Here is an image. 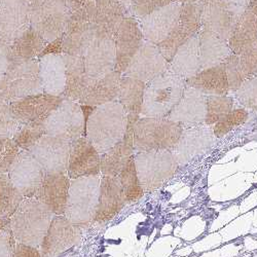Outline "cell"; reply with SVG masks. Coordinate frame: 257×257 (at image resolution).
<instances>
[{
  "label": "cell",
  "mask_w": 257,
  "mask_h": 257,
  "mask_svg": "<svg viewBox=\"0 0 257 257\" xmlns=\"http://www.w3.org/2000/svg\"><path fill=\"white\" fill-rule=\"evenodd\" d=\"M127 114L118 101L97 106L85 125V137L103 155L117 144L124 136Z\"/></svg>",
  "instance_id": "6da1fadb"
},
{
  "label": "cell",
  "mask_w": 257,
  "mask_h": 257,
  "mask_svg": "<svg viewBox=\"0 0 257 257\" xmlns=\"http://www.w3.org/2000/svg\"><path fill=\"white\" fill-rule=\"evenodd\" d=\"M55 214L35 198H26L11 217L18 243L40 248Z\"/></svg>",
  "instance_id": "7a4b0ae2"
},
{
  "label": "cell",
  "mask_w": 257,
  "mask_h": 257,
  "mask_svg": "<svg viewBox=\"0 0 257 257\" xmlns=\"http://www.w3.org/2000/svg\"><path fill=\"white\" fill-rule=\"evenodd\" d=\"M185 79L167 71L146 83L141 114L145 117H167L180 101Z\"/></svg>",
  "instance_id": "3957f363"
},
{
  "label": "cell",
  "mask_w": 257,
  "mask_h": 257,
  "mask_svg": "<svg viewBox=\"0 0 257 257\" xmlns=\"http://www.w3.org/2000/svg\"><path fill=\"white\" fill-rule=\"evenodd\" d=\"M183 132L180 123L167 117H143L134 125L133 144L138 153L170 151L179 141Z\"/></svg>",
  "instance_id": "277c9868"
},
{
  "label": "cell",
  "mask_w": 257,
  "mask_h": 257,
  "mask_svg": "<svg viewBox=\"0 0 257 257\" xmlns=\"http://www.w3.org/2000/svg\"><path fill=\"white\" fill-rule=\"evenodd\" d=\"M40 93H44V90L37 59L23 63H12L0 79V100L6 103L11 104Z\"/></svg>",
  "instance_id": "5b68a950"
},
{
  "label": "cell",
  "mask_w": 257,
  "mask_h": 257,
  "mask_svg": "<svg viewBox=\"0 0 257 257\" xmlns=\"http://www.w3.org/2000/svg\"><path fill=\"white\" fill-rule=\"evenodd\" d=\"M99 176L80 177L70 183L64 215L73 224L85 225L94 220L100 194Z\"/></svg>",
  "instance_id": "8992f818"
},
{
  "label": "cell",
  "mask_w": 257,
  "mask_h": 257,
  "mask_svg": "<svg viewBox=\"0 0 257 257\" xmlns=\"http://www.w3.org/2000/svg\"><path fill=\"white\" fill-rule=\"evenodd\" d=\"M28 5L31 27L49 42L65 32L71 14L62 0H31Z\"/></svg>",
  "instance_id": "52a82bcc"
},
{
  "label": "cell",
  "mask_w": 257,
  "mask_h": 257,
  "mask_svg": "<svg viewBox=\"0 0 257 257\" xmlns=\"http://www.w3.org/2000/svg\"><path fill=\"white\" fill-rule=\"evenodd\" d=\"M134 158L137 174L144 191L159 188L175 174L178 168V162L170 151L138 153Z\"/></svg>",
  "instance_id": "ba28073f"
},
{
  "label": "cell",
  "mask_w": 257,
  "mask_h": 257,
  "mask_svg": "<svg viewBox=\"0 0 257 257\" xmlns=\"http://www.w3.org/2000/svg\"><path fill=\"white\" fill-rule=\"evenodd\" d=\"M96 36L95 3L70 15L61 36L62 54L82 56Z\"/></svg>",
  "instance_id": "9c48e42d"
},
{
  "label": "cell",
  "mask_w": 257,
  "mask_h": 257,
  "mask_svg": "<svg viewBox=\"0 0 257 257\" xmlns=\"http://www.w3.org/2000/svg\"><path fill=\"white\" fill-rule=\"evenodd\" d=\"M87 119L81 105L75 101L63 98L57 108L45 122L46 135L68 140L70 142L85 137Z\"/></svg>",
  "instance_id": "30bf717a"
},
{
  "label": "cell",
  "mask_w": 257,
  "mask_h": 257,
  "mask_svg": "<svg viewBox=\"0 0 257 257\" xmlns=\"http://www.w3.org/2000/svg\"><path fill=\"white\" fill-rule=\"evenodd\" d=\"M202 29V7L199 2L182 4L176 26L168 37L158 45L164 58L170 62L177 50Z\"/></svg>",
  "instance_id": "8fae6325"
},
{
  "label": "cell",
  "mask_w": 257,
  "mask_h": 257,
  "mask_svg": "<svg viewBox=\"0 0 257 257\" xmlns=\"http://www.w3.org/2000/svg\"><path fill=\"white\" fill-rule=\"evenodd\" d=\"M71 142L49 135L42 136L29 153L44 168L46 173L67 174Z\"/></svg>",
  "instance_id": "7c38bea8"
},
{
  "label": "cell",
  "mask_w": 257,
  "mask_h": 257,
  "mask_svg": "<svg viewBox=\"0 0 257 257\" xmlns=\"http://www.w3.org/2000/svg\"><path fill=\"white\" fill-rule=\"evenodd\" d=\"M63 98L47 93L32 95L10 104L19 124L45 125L47 118L57 108Z\"/></svg>",
  "instance_id": "4fadbf2b"
},
{
  "label": "cell",
  "mask_w": 257,
  "mask_h": 257,
  "mask_svg": "<svg viewBox=\"0 0 257 257\" xmlns=\"http://www.w3.org/2000/svg\"><path fill=\"white\" fill-rule=\"evenodd\" d=\"M85 71L91 80L115 71L116 53L114 37L96 34L83 54Z\"/></svg>",
  "instance_id": "5bb4252c"
},
{
  "label": "cell",
  "mask_w": 257,
  "mask_h": 257,
  "mask_svg": "<svg viewBox=\"0 0 257 257\" xmlns=\"http://www.w3.org/2000/svg\"><path fill=\"white\" fill-rule=\"evenodd\" d=\"M167 71H169V62L164 58L158 46L144 40L123 73L124 76L147 83Z\"/></svg>",
  "instance_id": "9a60e30c"
},
{
  "label": "cell",
  "mask_w": 257,
  "mask_h": 257,
  "mask_svg": "<svg viewBox=\"0 0 257 257\" xmlns=\"http://www.w3.org/2000/svg\"><path fill=\"white\" fill-rule=\"evenodd\" d=\"M45 170L28 152L21 151L9 176L24 198H34L45 177Z\"/></svg>",
  "instance_id": "2e32d148"
},
{
  "label": "cell",
  "mask_w": 257,
  "mask_h": 257,
  "mask_svg": "<svg viewBox=\"0 0 257 257\" xmlns=\"http://www.w3.org/2000/svg\"><path fill=\"white\" fill-rule=\"evenodd\" d=\"M30 27L28 3L25 0H5L0 9V41L11 46Z\"/></svg>",
  "instance_id": "e0dca14e"
},
{
  "label": "cell",
  "mask_w": 257,
  "mask_h": 257,
  "mask_svg": "<svg viewBox=\"0 0 257 257\" xmlns=\"http://www.w3.org/2000/svg\"><path fill=\"white\" fill-rule=\"evenodd\" d=\"M80 240L78 226L65 215H55L40 245L42 257H56Z\"/></svg>",
  "instance_id": "ac0fdd59"
},
{
  "label": "cell",
  "mask_w": 257,
  "mask_h": 257,
  "mask_svg": "<svg viewBox=\"0 0 257 257\" xmlns=\"http://www.w3.org/2000/svg\"><path fill=\"white\" fill-rule=\"evenodd\" d=\"M114 40L115 71L123 73L145 40L138 21L133 17H125L114 36Z\"/></svg>",
  "instance_id": "d6986e66"
},
{
  "label": "cell",
  "mask_w": 257,
  "mask_h": 257,
  "mask_svg": "<svg viewBox=\"0 0 257 257\" xmlns=\"http://www.w3.org/2000/svg\"><path fill=\"white\" fill-rule=\"evenodd\" d=\"M101 173V155L87 137L71 142L67 175L71 179L98 176Z\"/></svg>",
  "instance_id": "ffe728a7"
},
{
  "label": "cell",
  "mask_w": 257,
  "mask_h": 257,
  "mask_svg": "<svg viewBox=\"0 0 257 257\" xmlns=\"http://www.w3.org/2000/svg\"><path fill=\"white\" fill-rule=\"evenodd\" d=\"M181 8L182 4L174 2L140 20L144 39L157 46L161 44L176 26Z\"/></svg>",
  "instance_id": "44dd1931"
},
{
  "label": "cell",
  "mask_w": 257,
  "mask_h": 257,
  "mask_svg": "<svg viewBox=\"0 0 257 257\" xmlns=\"http://www.w3.org/2000/svg\"><path fill=\"white\" fill-rule=\"evenodd\" d=\"M138 119L139 115L127 114L126 131L123 138L109 151L101 155V173L103 176L117 177L126 162L134 156L133 132Z\"/></svg>",
  "instance_id": "7402d4cb"
},
{
  "label": "cell",
  "mask_w": 257,
  "mask_h": 257,
  "mask_svg": "<svg viewBox=\"0 0 257 257\" xmlns=\"http://www.w3.org/2000/svg\"><path fill=\"white\" fill-rule=\"evenodd\" d=\"M212 128L205 125H194L183 130L181 137L174 146L173 155L178 164H185L203 155L214 143Z\"/></svg>",
  "instance_id": "603a6c76"
},
{
  "label": "cell",
  "mask_w": 257,
  "mask_h": 257,
  "mask_svg": "<svg viewBox=\"0 0 257 257\" xmlns=\"http://www.w3.org/2000/svg\"><path fill=\"white\" fill-rule=\"evenodd\" d=\"M70 183L66 174L46 173L34 198L49 208L55 215H64Z\"/></svg>",
  "instance_id": "cb8c5ba5"
},
{
  "label": "cell",
  "mask_w": 257,
  "mask_h": 257,
  "mask_svg": "<svg viewBox=\"0 0 257 257\" xmlns=\"http://www.w3.org/2000/svg\"><path fill=\"white\" fill-rule=\"evenodd\" d=\"M38 62L44 93L62 97L66 87V55L47 54L41 56Z\"/></svg>",
  "instance_id": "d4e9b609"
},
{
  "label": "cell",
  "mask_w": 257,
  "mask_h": 257,
  "mask_svg": "<svg viewBox=\"0 0 257 257\" xmlns=\"http://www.w3.org/2000/svg\"><path fill=\"white\" fill-rule=\"evenodd\" d=\"M206 96L198 90L186 85L183 95L167 116L168 119L181 125H194L205 122Z\"/></svg>",
  "instance_id": "484cf974"
},
{
  "label": "cell",
  "mask_w": 257,
  "mask_h": 257,
  "mask_svg": "<svg viewBox=\"0 0 257 257\" xmlns=\"http://www.w3.org/2000/svg\"><path fill=\"white\" fill-rule=\"evenodd\" d=\"M125 203L118 178L103 176L100 181L99 203L94 220L100 223L111 220L122 210Z\"/></svg>",
  "instance_id": "4316f807"
},
{
  "label": "cell",
  "mask_w": 257,
  "mask_h": 257,
  "mask_svg": "<svg viewBox=\"0 0 257 257\" xmlns=\"http://www.w3.org/2000/svg\"><path fill=\"white\" fill-rule=\"evenodd\" d=\"M202 7V28L218 34L228 40L237 22L224 0H198Z\"/></svg>",
  "instance_id": "83f0119b"
},
{
  "label": "cell",
  "mask_w": 257,
  "mask_h": 257,
  "mask_svg": "<svg viewBox=\"0 0 257 257\" xmlns=\"http://www.w3.org/2000/svg\"><path fill=\"white\" fill-rule=\"evenodd\" d=\"M202 70L199 33L182 45L169 62V71L183 79L195 76Z\"/></svg>",
  "instance_id": "f1b7e54d"
},
{
  "label": "cell",
  "mask_w": 257,
  "mask_h": 257,
  "mask_svg": "<svg viewBox=\"0 0 257 257\" xmlns=\"http://www.w3.org/2000/svg\"><path fill=\"white\" fill-rule=\"evenodd\" d=\"M121 73L113 71L99 79L91 80L87 90L78 101L80 105L97 107L117 100Z\"/></svg>",
  "instance_id": "f546056e"
},
{
  "label": "cell",
  "mask_w": 257,
  "mask_h": 257,
  "mask_svg": "<svg viewBox=\"0 0 257 257\" xmlns=\"http://www.w3.org/2000/svg\"><path fill=\"white\" fill-rule=\"evenodd\" d=\"M125 17L126 11L119 0H95L96 34L114 37Z\"/></svg>",
  "instance_id": "4dcf8cb0"
},
{
  "label": "cell",
  "mask_w": 257,
  "mask_h": 257,
  "mask_svg": "<svg viewBox=\"0 0 257 257\" xmlns=\"http://www.w3.org/2000/svg\"><path fill=\"white\" fill-rule=\"evenodd\" d=\"M185 83L208 96H225L229 92L224 63L201 70L195 76L186 79Z\"/></svg>",
  "instance_id": "1f68e13d"
},
{
  "label": "cell",
  "mask_w": 257,
  "mask_h": 257,
  "mask_svg": "<svg viewBox=\"0 0 257 257\" xmlns=\"http://www.w3.org/2000/svg\"><path fill=\"white\" fill-rule=\"evenodd\" d=\"M202 70L217 66L231 54L227 40L210 30L202 28L199 32Z\"/></svg>",
  "instance_id": "d6a6232c"
},
{
  "label": "cell",
  "mask_w": 257,
  "mask_h": 257,
  "mask_svg": "<svg viewBox=\"0 0 257 257\" xmlns=\"http://www.w3.org/2000/svg\"><path fill=\"white\" fill-rule=\"evenodd\" d=\"M50 42L42 37L35 29L30 27L22 36L10 46L12 63H23L41 56Z\"/></svg>",
  "instance_id": "836d02e7"
},
{
  "label": "cell",
  "mask_w": 257,
  "mask_h": 257,
  "mask_svg": "<svg viewBox=\"0 0 257 257\" xmlns=\"http://www.w3.org/2000/svg\"><path fill=\"white\" fill-rule=\"evenodd\" d=\"M66 87L62 98L79 101L87 90L91 79L85 71L82 56L66 55Z\"/></svg>",
  "instance_id": "e575fe53"
},
{
  "label": "cell",
  "mask_w": 257,
  "mask_h": 257,
  "mask_svg": "<svg viewBox=\"0 0 257 257\" xmlns=\"http://www.w3.org/2000/svg\"><path fill=\"white\" fill-rule=\"evenodd\" d=\"M257 40V19L246 11L235 22L228 37V46L232 54L240 55Z\"/></svg>",
  "instance_id": "d590c367"
},
{
  "label": "cell",
  "mask_w": 257,
  "mask_h": 257,
  "mask_svg": "<svg viewBox=\"0 0 257 257\" xmlns=\"http://www.w3.org/2000/svg\"><path fill=\"white\" fill-rule=\"evenodd\" d=\"M146 83L136 78L121 76L117 101L122 105L126 114H141Z\"/></svg>",
  "instance_id": "8d00e7d4"
},
{
  "label": "cell",
  "mask_w": 257,
  "mask_h": 257,
  "mask_svg": "<svg viewBox=\"0 0 257 257\" xmlns=\"http://www.w3.org/2000/svg\"><path fill=\"white\" fill-rule=\"evenodd\" d=\"M23 200L8 173H0V218H11Z\"/></svg>",
  "instance_id": "74e56055"
},
{
  "label": "cell",
  "mask_w": 257,
  "mask_h": 257,
  "mask_svg": "<svg viewBox=\"0 0 257 257\" xmlns=\"http://www.w3.org/2000/svg\"><path fill=\"white\" fill-rule=\"evenodd\" d=\"M117 178L123 190L126 203L138 202L143 197L144 190L137 174L134 156L126 162Z\"/></svg>",
  "instance_id": "f35d334b"
},
{
  "label": "cell",
  "mask_w": 257,
  "mask_h": 257,
  "mask_svg": "<svg viewBox=\"0 0 257 257\" xmlns=\"http://www.w3.org/2000/svg\"><path fill=\"white\" fill-rule=\"evenodd\" d=\"M233 108V100L228 96L206 97V117L205 123L213 125L229 113Z\"/></svg>",
  "instance_id": "ab89813d"
},
{
  "label": "cell",
  "mask_w": 257,
  "mask_h": 257,
  "mask_svg": "<svg viewBox=\"0 0 257 257\" xmlns=\"http://www.w3.org/2000/svg\"><path fill=\"white\" fill-rule=\"evenodd\" d=\"M46 135L45 125H30L19 124L13 139L18 144L21 151H29V149L42 137Z\"/></svg>",
  "instance_id": "60d3db41"
},
{
  "label": "cell",
  "mask_w": 257,
  "mask_h": 257,
  "mask_svg": "<svg viewBox=\"0 0 257 257\" xmlns=\"http://www.w3.org/2000/svg\"><path fill=\"white\" fill-rule=\"evenodd\" d=\"M224 65L228 82V90L230 92H237L241 85L245 82V80L248 79L243 69L239 55L231 53L229 57L224 61Z\"/></svg>",
  "instance_id": "b9f144b4"
},
{
  "label": "cell",
  "mask_w": 257,
  "mask_h": 257,
  "mask_svg": "<svg viewBox=\"0 0 257 257\" xmlns=\"http://www.w3.org/2000/svg\"><path fill=\"white\" fill-rule=\"evenodd\" d=\"M174 2L176 0H133L125 10L128 17L142 20Z\"/></svg>",
  "instance_id": "7bdbcfd3"
},
{
  "label": "cell",
  "mask_w": 257,
  "mask_h": 257,
  "mask_svg": "<svg viewBox=\"0 0 257 257\" xmlns=\"http://www.w3.org/2000/svg\"><path fill=\"white\" fill-rule=\"evenodd\" d=\"M248 118V112L243 108L232 109L213 126L214 136L220 138L237 126L243 124Z\"/></svg>",
  "instance_id": "ee69618b"
},
{
  "label": "cell",
  "mask_w": 257,
  "mask_h": 257,
  "mask_svg": "<svg viewBox=\"0 0 257 257\" xmlns=\"http://www.w3.org/2000/svg\"><path fill=\"white\" fill-rule=\"evenodd\" d=\"M21 152L12 137L0 136V173H9Z\"/></svg>",
  "instance_id": "f6af8a7d"
},
{
  "label": "cell",
  "mask_w": 257,
  "mask_h": 257,
  "mask_svg": "<svg viewBox=\"0 0 257 257\" xmlns=\"http://www.w3.org/2000/svg\"><path fill=\"white\" fill-rule=\"evenodd\" d=\"M239 101L249 109H257V76L245 80L240 89L235 92Z\"/></svg>",
  "instance_id": "bcb514c9"
},
{
  "label": "cell",
  "mask_w": 257,
  "mask_h": 257,
  "mask_svg": "<svg viewBox=\"0 0 257 257\" xmlns=\"http://www.w3.org/2000/svg\"><path fill=\"white\" fill-rule=\"evenodd\" d=\"M17 127L18 121L12 113L10 104L0 100V136L13 138Z\"/></svg>",
  "instance_id": "7dc6e473"
},
{
  "label": "cell",
  "mask_w": 257,
  "mask_h": 257,
  "mask_svg": "<svg viewBox=\"0 0 257 257\" xmlns=\"http://www.w3.org/2000/svg\"><path fill=\"white\" fill-rule=\"evenodd\" d=\"M239 57L247 77L255 76L257 74V40L244 50Z\"/></svg>",
  "instance_id": "c3c4849f"
},
{
  "label": "cell",
  "mask_w": 257,
  "mask_h": 257,
  "mask_svg": "<svg viewBox=\"0 0 257 257\" xmlns=\"http://www.w3.org/2000/svg\"><path fill=\"white\" fill-rule=\"evenodd\" d=\"M16 244L13 231L0 229V257H14Z\"/></svg>",
  "instance_id": "681fc988"
},
{
  "label": "cell",
  "mask_w": 257,
  "mask_h": 257,
  "mask_svg": "<svg viewBox=\"0 0 257 257\" xmlns=\"http://www.w3.org/2000/svg\"><path fill=\"white\" fill-rule=\"evenodd\" d=\"M224 3L234 18L238 20L246 11H248L250 0H224Z\"/></svg>",
  "instance_id": "f907efd6"
},
{
  "label": "cell",
  "mask_w": 257,
  "mask_h": 257,
  "mask_svg": "<svg viewBox=\"0 0 257 257\" xmlns=\"http://www.w3.org/2000/svg\"><path fill=\"white\" fill-rule=\"evenodd\" d=\"M14 257H42V255L38 248L17 242L14 251Z\"/></svg>",
  "instance_id": "816d5d0a"
},
{
  "label": "cell",
  "mask_w": 257,
  "mask_h": 257,
  "mask_svg": "<svg viewBox=\"0 0 257 257\" xmlns=\"http://www.w3.org/2000/svg\"><path fill=\"white\" fill-rule=\"evenodd\" d=\"M11 65L10 46L0 41V79L6 74Z\"/></svg>",
  "instance_id": "f5cc1de1"
},
{
  "label": "cell",
  "mask_w": 257,
  "mask_h": 257,
  "mask_svg": "<svg viewBox=\"0 0 257 257\" xmlns=\"http://www.w3.org/2000/svg\"><path fill=\"white\" fill-rule=\"evenodd\" d=\"M62 2L70 12V14H73L80 9L95 3V0H62Z\"/></svg>",
  "instance_id": "db71d44e"
},
{
  "label": "cell",
  "mask_w": 257,
  "mask_h": 257,
  "mask_svg": "<svg viewBox=\"0 0 257 257\" xmlns=\"http://www.w3.org/2000/svg\"><path fill=\"white\" fill-rule=\"evenodd\" d=\"M0 229L13 231L11 218H0Z\"/></svg>",
  "instance_id": "11a10c76"
},
{
  "label": "cell",
  "mask_w": 257,
  "mask_h": 257,
  "mask_svg": "<svg viewBox=\"0 0 257 257\" xmlns=\"http://www.w3.org/2000/svg\"><path fill=\"white\" fill-rule=\"evenodd\" d=\"M248 11H250L257 19V0H250Z\"/></svg>",
  "instance_id": "9f6ffc18"
},
{
  "label": "cell",
  "mask_w": 257,
  "mask_h": 257,
  "mask_svg": "<svg viewBox=\"0 0 257 257\" xmlns=\"http://www.w3.org/2000/svg\"><path fill=\"white\" fill-rule=\"evenodd\" d=\"M119 2L122 4V6L124 7V9H126L127 6L130 5V4L133 2V0H119ZM125 11H126V10H125Z\"/></svg>",
  "instance_id": "6f0895ef"
},
{
  "label": "cell",
  "mask_w": 257,
  "mask_h": 257,
  "mask_svg": "<svg viewBox=\"0 0 257 257\" xmlns=\"http://www.w3.org/2000/svg\"><path fill=\"white\" fill-rule=\"evenodd\" d=\"M176 2L180 4H191V3H197L198 0H176Z\"/></svg>",
  "instance_id": "680465c9"
},
{
  "label": "cell",
  "mask_w": 257,
  "mask_h": 257,
  "mask_svg": "<svg viewBox=\"0 0 257 257\" xmlns=\"http://www.w3.org/2000/svg\"><path fill=\"white\" fill-rule=\"evenodd\" d=\"M4 2H5V0H0V9H2V7L4 5Z\"/></svg>",
  "instance_id": "91938a15"
},
{
  "label": "cell",
  "mask_w": 257,
  "mask_h": 257,
  "mask_svg": "<svg viewBox=\"0 0 257 257\" xmlns=\"http://www.w3.org/2000/svg\"><path fill=\"white\" fill-rule=\"evenodd\" d=\"M25 2H27V3H29V2H31V0H25Z\"/></svg>",
  "instance_id": "94428289"
},
{
  "label": "cell",
  "mask_w": 257,
  "mask_h": 257,
  "mask_svg": "<svg viewBox=\"0 0 257 257\" xmlns=\"http://www.w3.org/2000/svg\"><path fill=\"white\" fill-rule=\"evenodd\" d=\"M255 76H257V74H256V75H255Z\"/></svg>",
  "instance_id": "6125c7cd"
}]
</instances>
